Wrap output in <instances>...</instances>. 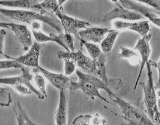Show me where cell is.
Segmentation results:
<instances>
[{
    "mask_svg": "<svg viewBox=\"0 0 160 125\" xmlns=\"http://www.w3.org/2000/svg\"><path fill=\"white\" fill-rule=\"evenodd\" d=\"M78 78L77 82L71 81L69 89L70 90H81L85 95L91 99L98 98L107 103H111L100 93V90H104L107 93L111 99L116 97L111 87L104 82L100 78L93 75L87 74L76 70Z\"/></svg>",
    "mask_w": 160,
    "mask_h": 125,
    "instance_id": "obj_1",
    "label": "cell"
},
{
    "mask_svg": "<svg viewBox=\"0 0 160 125\" xmlns=\"http://www.w3.org/2000/svg\"><path fill=\"white\" fill-rule=\"evenodd\" d=\"M0 13L12 19L27 23L32 26L37 22H43L56 30L58 33H62V27L57 17H53L47 14H41L32 10L11 9L0 8Z\"/></svg>",
    "mask_w": 160,
    "mask_h": 125,
    "instance_id": "obj_2",
    "label": "cell"
},
{
    "mask_svg": "<svg viewBox=\"0 0 160 125\" xmlns=\"http://www.w3.org/2000/svg\"><path fill=\"white\" fill-rule=\"evenodd\" d=\"M156 63V62L150 60L147 62L145 66L147 70L148 81L147 82H140L138 84L143 89V103L147 114L149 118L157 125L160 123V114L151 70V67H155Z\"/></svg>",
    "mask_w": 160,
    "mask_h": 125,
    "instance_id": "obj_3",
    "label": "cell"
},
{
    "mask_svg": "<svg viewBox=\"0 0 160 125\" xmlns=\"http://www.w3.org/2000/svg\"><path fill=\"white\" fill-rule=\"evenodd\" d=\"M111 99L119 107L122 114V118L126 122L121 125H157L149 118L148 114L141 108L117 96Z\"/></svg>",
    "mask_w": 160,
    "mask_h": 125,
    "instance_id": "obj_4",
    "label": "cell"
},
{
    "mask_svg": "<svg viewBox=\"0 0 160 125\" xmlns=\"http://www.w3.org/2000/svg\"><path fill=\"white\" fill-rule=\"evenodd\" d=\"M21 70L22 73L17 76L0 78V84L9 85L11 87L13 85H24L27 87L32 93H34L39 99H44L45 98L44 96L34 88L31 82L33 78V75L30 72L31 68L24 66Z\"/></svg>",
    "mask_w": 160,
    "mask_h": 125,
    "instance_id": "obj_5",
    "label": "cell"
},
{
    "mask_svg": "<svg viewBox=\"0 0 160 125\" xmlns=\"http://www.w3.org/2000/svg\"><path fill=\"white\" fill-rule=\"evenodd\" d=\"M57 56L60 59L68 58L73 60L76 64L86 73L97 77L94 60L85 55L81 50L73 52L59 51L57 52Z\"/></svg>",
    "mask_w": 160,
    "mask_h": 125,
    "instance_id": "obj_6",
    "label": "cell"
},
{
    "mask_svg": "<svg viewBox=\"0 0 160 125\" xmlns=\"http://www.w3.org/2000/svg\"><path fill=\"white\" fill-rule=\"evenodd\" d=\"M115 3L114 8L104 14L102 18V24L107 26L112 20L122 19L127 21H137L145 19V17L140 14L125 8L118 1H112Z\"/></svg>",
    "mask_w": 160,
    "mask_h": 125,
    "instance_id": "obj_7",
    "label": "cell"
},
{
    "mask_svg": "<svg viewBox=\"0 0 160 125\" xmlns=\"http://www.w3.org/2000/svg\"><path fill=\"white\" fill-rule=\"evenodd\" d=\"M54 14L60 21L65 32L75 35L78 38L79 30H84L92 26L89 22L75 18L66 14L63 12L62 7L58 8Z\"/></svg>",
    "mask_w": 160,
    "mask_h": 125,
    "instance_id": "obj_8",
    "label": "cell"
},
{
    "mask_svg": "<svg viewBox=\"0 0 160 125\" xmlns=\"http://www.w3.org/2000/svg\"><path fill=\"white\" fill-rule=\"evenodd\" d=\"M118 1L125 8L140 14L145 19H148L149 21H150L155 26L160 28V12L146 7L137 1L120 0Z\"/></svg>",
    "mask_w": 160,
    "mask_h": 125,
    "instance_id": "obj_9",
    "label": "cell"
},
{
    "mask_svg": "<svg viewBox=\"0 0 160 125\" xmlns=\"http://www.w3.org/2000/svg\"><path fill=\"white\" fill-rule=\"evenodd\" d=\"M41 45L35 42L26 54L17 58H13L7 55H4L8 59H13L29 68H38L40 66L39 63V57L41 51Z\"/></svg>",
    "mask_w": 160,
    "mask_h": 125,
    "instance_id": "obj_10",
    "label": "cell"
},
{
    "mask_svg": "<svg viewBox=\"0 0 160 125\" xmlns=\"http://www.w3.org/2000/svg\"><path fill=\"white\" fill-rule=\"evenodd\" d=\"M151 39V35L150 34H147L144 37L138 39L136 45L134 47V50H137L140 53L141 56V67L140 72L138 73L137 78L135 82L134 90H136L137 88L140 78L142 76V70L144 69V66L146 65L147 62L148 61L149 57L150 56L151 52L149 41Z\"/></svg>",
    "mask_w": 160,
    "mask_h": 125,
    "instance_id": "obj_11",
    "label": "cell"
},
{
    "mask_svg": "<svg viewBox=\"0 0 160 125\" xmlns=\"http://www.w3.org/2000/svg\"><path fill=\"white\" fill-rule=\"evenodd\" d=\"M38 69L44 77L58 90H66L69 88L72 81L68 76L61 73L51 72L40 66L38 67Z\"/></svg>",
    "mask_w": 160,
    "mask_h": 125,
    "instance_id": "obj_12",
    "label": "cell"
},
{
    "mask_svg": "<svg viewBox=\"0 0 160 125\" xmlns=\"http://www.w3.org/2000/svg\"><path fill=\"white\" fill-rule=\"evenodd\" d=\"M110 29L106 27H93L88 28L84 30L78 31L79 40L94 43H101L108 33Z\"/></svg>",
    "mask_w": 160,
    "mask_h": 125,
    "instance_id": "obj_13",
    "label": "cell"
},
{
    "mask_svg": "<svg viewBox=\"0 0 160 125\" xmlns=\"http://www.w3.org/2000/svg\"><path fill=\"white\" fill-rule=\"evenodd\" d=\"M0 6L8 8L29 10L46 14L45 11L36 0H0Z\"/></svg>",
    "mask_w": 160,
    "mask_h": 125,
    "instance_id": "obj_14",
    "label": "cell"
},
{
    "mask_svg": "<svg viewBox=\"0 0 160 125\" xmlns=\"http://www.w3.org/2000/svg\"><path fill=\"white\" fill-rule=\"evenodd\" d=\"M8 29L12 31L23 46V51H28L32 44V33L26 26L22 24L8 23Z\"/></svg>",
    "mask_w": 160,
    "mask_h": 125,
    "instance_id": "obj_15",
    "label": "cell"
},
{
    "mask_svg": "<svg viewBox=\"0 0 160 125\" xmlns=\"http://www.w3.org/2000/svg\"><path fill=\"white\" fill-rule=\"evenodd\" d=\"M112 25L117 30H131L136 32L142 37L148 34L150 31V25L148 20H142L137 22L117 20L112 23Z\"/></svg>",
    "mask_w": 160,
    "mask_h": 125,
    "instance_id": "obj_16",
    "label": "cell"
},
{
    "mask_svg": "<svg viewBox=\"0 0 160 125\" xmlns=\"http://www.w3.org/2000/svg\"><path fill=\"white\" fill-rule=\"evenodd\" d=\"M56 125H68V95L66 90L60 91L58 107L55 112Z\"/></svg>",
    "mask_w": 160,
    "mask_h": 125,
    "instance_id": "obj_17",
    "label": "cell"
},
{
    "mask_svg": "<svg viewBox=\"0 0 160 125\" xmlns=\"http://www.w3.org/2000/svg\"><path fill=\"white\" fill-rule=\"evenodd\" d=\"M32 32L36 42L38 43H42L48 42H55L61 46V47L64 48L67 52H70L69 50L62 42L60 38H58V35H56L54 33H51L49 35H48L41 32L40 30H32Z\"/></svg>",
    "mask_w": 160,
    "mask_h": 125,
    "instance_id": "obj_18",
    "label": "cell"
},
{
    "mask_svg": "<svg viewBox=\"0 0 160 125\" xmlns=\"http://www.w3.org/2000/svg\"><path fill=\"white\" fill-rule=\"evenodd\" d=\"M13 110L16 116L17 125H44L38 124L30 119L27 113L24 110L19 101L13 107Z\"/></svg>",
    "mask_w": 160,
    "mask_h": 125,
    "instance_id": "obj_19",
    "label": "cell"
},
{
    "mask_svg": "<svg viewBox=\"0 0 160 125\" xmlns=\"http://www.w3.org/2000/svg\"><path fill=\"white\" fill-rule=\"evenodd\" d=\"M119 31L116 30H110L106 38L101 42V49L103 53H107L111 52L119 34Z\"/></svg>",
    "mask_w": 160,
    "mask_h": 125,
    "instance_id": "obj_20",
    "label": "cell"
},
{
    "mask_svg": "<svg viewBox=\"0 0 160 125\" xmlns=\"http://www.w3.org/2000/svg\"><path fill=\"white\" fill-rule=\"evenodd\" d=\"M120 52L117 55L118 59L126 58L130 60V64L133 63L137 65L138 64L141 63V59L138 54L134 51V50L130 49L129 48L125 47L124 46H121L120 47Z\"/></svg>",
    "mask_w": 160,
    "mask_h": 125,
    "instance_id": "obj_21",
    "label": "cell"
},
{
    "mask_svg": "<svg viewBox=\"0 0 160 125\" xmlns=\"http://www.w3.org/2000/svg\"><path fill=\"white\" fill-rule=\"evenodd\" d=\"M32 73L34 82H36L37 87L39 89V91L44 96L45 98H47V94L46 89L45 78L38 71V68H32Z\"/></svg>",
    "mask_w": 160,
    "mask_h": 125,
    "instance_id": "obj_22",
    "label": "cell"
},
{
    "mask_svg": "<svg viewBox=\"0 0 160 125\" xmlns=\"http://www.w3.org/2000/svg\"><path fill=\"white\" fill-rule=\"evenodd\" d=\"M80 40L81 44L84 46L87 49L88 54L91 57V58L93 60H96V59H98L102 53L99 46L91 42Z\"/></svg>",
    "mask_w": 160,
    "mask_h": 125,
    "instance_id": "obj_23",
    "label": "cell"
},
{
    "mask_svg": "<svg viewBox=\"0 0 160 125\" xmlns=\"http://www.w3.org/2000/svg\"><path fill=\"white\" fill-rule=\"evenodd\" d=\"M12 102V99L8 89L0 87V107H9Z\"/></svg>",
    "mask_w": 160,
    "mask_h": 125,
    "instance_id": "obj_24",
    "label": "cell"
},
{
    "mask_svg": "<svg viewBox=\"0 0 160 125\" xmlns=\"http://www.w3.org/2000/svg\"><path fill=\"white\" fill-rule=\"evenodd\" d=\"M61 41L71 52H75L74 44L73 35L66 32H62L58 35Z\"/></svg>",
    "mask_w": 160,
    "mask_h": 125,
    "instance_id": "obj_25",
    "label": "cell"
},
{
    "mask_svg": "<svg viewBox=\"0 0 160 125\" xmlns=\"http://www.w3.org/2000/svg\"><path fill=\"white\" fill-rule=\"evenodd\" d=\"M24 66L13 59L0 60V70L10 69H22Z\"/></svg>",
    "mask_w": 160,
    "mask_h": 125,
    "instance_id": "obj_26",
    "label": "cell"
},
{
    "mask_svg": "<svg viewBox=\"0 0 160 125\" xmlns=\"http://www.w3.org/2000/svg\"><path fill=\"white\" fill-rule=\"evenodd\" d=\"M40 5L45 11L49 12L50 13L53 14L58 8L61 7L58 5V1H56V0L43 1L40 3Z\"/></svg>",
    "mask_w": 160,
    "mask_h": 125,
    "instance_id": "obj_27",
    "label": "cell"
},
{
    "mask_svg": "<svg viewBox=\"0 0 160 125\" xmlns=\"http://www.w3.org/2000/svg\"><path fill=\"white\" fill-rule=\"evenodd\" d=\"M92 115L89 114L80 115L75 118L72 122L73 125H90Z\"/></svg>",
    "mask_w": 160,
    "mask_h": 125,
    "instance_id": "obj_28",
    "label": "cell"
},
{
    "mask_svg": "<svg viewBox=\"0 0 160 125\" xmlns=\"http://www.w3.org/2000/svg\"><path fill=\"white\" fill-rule=\"evenodd\" d=\"M64 75L67 76L72 75L76 70V63L73 60L68 58H64Z\"/></svg>",
    "mask_w": 160,
    "mask_h": 125,
    "instance_id": "obj_29",
    "label": "cell"
},
{
    "mask_svg": "<svg viewBox=\"0 0 160 125\" xmlns=\"http://www.w3.org/2000/svg\"><path fill=\"white\" fill-rule=\"evenodd\" d=\"M14 90H15L17 93L21 96H28L32 94V92L27 87L22 85H13L12 87Z\"/></svg>",
    "mask_w": 160,
    "mask_h": 125,
    "instance_id": "obj_30",
    "label": "cell"
},
{
    "mask_svg": "<svg viewBox=\"0 0 160 125\" xmlns=\"http://www.w3.org/2000/svg\"><path fill=\"white\" fill-rule=\"evenodd\" d=\"M138 2L148 5L149 7L154 10L160 12V0H138Z\"/></svg>",
    "mask_w": 160,
    "mask_h": 125,
    "instance_id": "obj_31",
    "label": "cell"
},
{
    "mask_svg": "<svg viewBox=\"0 0 160 125\" xmlns=\"http://www.w3.org/2000/svg\"><path fill=\"white\" fill-rule=\"evenodd\" d=\"M106 123V120L98 113H96L92 116L90 125H105Z\"/></svg>",
    "mask_w": 160,
    "mask_h": 125,
    "instance_id": "obj_32",
    "label": "cell"
},
{
    "mask_svg": "<svg viewBox=\"0 0 160 125\" xmlns=\"http://www.w3.org/2000/svg\"><path fill=\"white\" fill-rule=\"evenodd\" d=\"M6 34L7 32L3 28L0 30V55H4L3 52V44Z\"/></svg>",
    "mask_w": 160,
    "mask_h": 125,
    "instance_id": "obj_33",
    "label": "cell"
},
{
    "mask_svg": "<svg viewBox=\"0 0 160 125\" xmlns=\"http://www.w3.org/2000/svg\"><path fill=\"white\" fill-rule=\"evenodd\" d=\"M0 28H7L8 29V23H5V22L0 21Z\"/></svg>",
    "mask_w": 160,
    "mask_h": 125,
    "instance_id": "obj_34",
    "label": "cell"
}]
</instances>
